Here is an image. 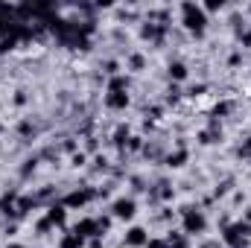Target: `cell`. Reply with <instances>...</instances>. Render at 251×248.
<instances>
[{"mask_svg":"<svg viewBox=\"0 0 251 248\" xmlns=\"http://www.w3.org/2000/svg\"><path fill=\"white\" fill-rule=\"evenodd\" d=\"M181 12H184V26H187L190 32L201 35V32H204V24H207L204 9H201V6H196V3H184V6H181Z\"/></svg>","mask_w":251,"mask_h":248,"instance_id":"cell-1","label":"cell"},{"mask_svg":"<svg viewBox=\"0 0 251 248\" xmlns=\"http://www.w3.org/2000/svg\"><path fill=\"white\" fill-rule=\"evenodd\" d=\"M249 234H251L249 222H237V225H228V228H225L222 240H225V246H231V248H243V243H246Z\"/></svg>","mask_w":251,"mask_h":248,"instance_id":"cell-2","label":"cell"},{"mask_svg":"<svg viewBox=\"0 0 251 248\" xmlns=\"http://www.w3.org/2000/svg\"><path fill=\"white\" fill-rule=\"evenodd\" d=\"M207 228V219L201 210H184V234H201Z\"/></svg>","mask_w":251,"mask_h":248,"instance_id":"cell-3","label":"cell"},{"mask_svg":"<svg viewBox=\"0 0 251 248\" xmlns=\"http://www.w3.org/2000/svg\"><path fill=\"white\" fill-rule=\"evenodd\" d=\"M111 213H114V219H131L137 213V204H134V198H117L111 204Z\"/></svg>","mask_w":251,"mask_h":248,"instance_id":"cell-4","label":"cell"},{"mask_svg":"<svg viewBox=\"0 0 251 248\" xmlns=\"http://www.w3.org/2000/svg\"><path fill=\"white\" fill-rule=\"evenodd\" d=\"M146 243H149V234H146L143 228H137V225H134V228H128V231H126V246H128V248H143Z\"/></svg>","mask_w":251,"mask_h":248,"instance_id":"cell-5","label":"cell"},{"mask_svg":"<svg viewBox=\"0 0 251 248\" xmlns=\"http://www.w3.org/2000/svg\"><path fill=\"white\" fill-rule=\"evenodd\" d=\"M73 234H79L82 240H88V237H100V225H97V219H82V222H76Z\"/></svg>","mask_w":251,"mask_h":248,"instance_id":"cell-6","label":"cell"},{"mask_svg":"<svg viewBox=\"0 0 251 248\" xmlns=\"http://www.w3.org/2000/svg\"><path fill=\"white\" fill-rule=\"evenodd\" d=\"M105 105H108V108H114V111L126 108V105H128V91H120V94H108V97H105Z\"/></svg>","mask_w":251,"mask_h":248,"instance_id":"cell-7","label":"cell"},{"mask_svg":"<svg viewBox=\"0 0 251 248\" xmlns=\"http://www.w3.org/2000/svg\"><path fill=\"white\" fill-rule=\"evenodd\" d=\"M88 201H91V193H88V190L70 193V196L64 198V204H67V207H82V204H88Z\"/></svg>","mask_w":251,"mask_h":248,"instance_id":"cell-8","label":"cell"},{"mask_svg":"<svg viewBox=\"0 0 251 248\" xmlns=\"http://www.w3.org/2000/svg\"><path fill=\"white\" fill-rule=\"evenodd\" d=\"M170 79L184 82V79H187V64H184V62H173V64H170Z\"/></svg>","mask_w":251,"mask_h":248,"instance_id":"cell-9","label":"cell"},{"mask_svg":"<svg viewBox=\"0 0 251 248\" xmlns=\"http://www.w3.org/2000/svg\"><path fill=\"white\" fill-rule=\"evenodd\" d=\"M82 246H85V240H82L79 234H73V231H70V234H64L62 243H59V248H82Z\"/></svg>","mask_w":251,"mask_h":248,"instance_id":"cell-10","label":"cell"},{"mask_svg":"<svg viewBox=\"0 0 251 248\" xmlns=\"http://www.w3.org/2000/svg\"><path fill=\"white\" fill-rule=\"evenodd\" d=\"M120 91H128V79L126 76H114L111 85H108V94H120Z\"/></svg>","mask_w":251,"mask_h":248,"instance_id":"cell-11","label":"cell"},{"mask_svg":"<svg viewBox=\"0 0 251 248\" xmlns=\"http://www.w3.org/2000/svg\"><path fill=\"white\" fill-rule=\"evenodd\" d=\"M47 222L50 225H64V207H50L47 210Z\"/></svg>","mask_w":251,"mask_h":248,"instance_id":"cell-12","label":"cell"},{"mask_svg":"<svg viewBox=\"0 0 251 248\" xmlns=\"http://www.w3.org/2000/svg\"><path fill=\"white\" fill-rule=\"evenodd\" d=\"M184 161H187V152H184V149H181V152H176V155H170V158H167V164H170V167H184Z\"/></svg>","mask_w":251,"mask_h":248,"instance_id":"cell-13","label":"cell"},{"mask_svg":"<svg viewBox=\"0 0 251 248\" xmlns=\"http://www.w3.org/2000/svg\"><path fill=\"white\" fill-rule=\"evenodd\" d=\"M146 248H167V243H161V240H149Z\"/></svg>","mask_w":251,"mask_h":248,"instance_id":"cell-14","label":"cell"},{"mask_svg":"<svg viewBox=\"0 0 251 248\" xmlns=\"http://www.w3.org/2000/svg\"><path fill=\"white\" fill-rule=\"evenodd\" d=\"M123 137H128V128H117V143H123Z\"/></svg>","mask_w":251,"mask_h":248,"instance_id":"cell-15","label":"cell"},{"mask_svg":"<svg viewBox=\"0 0 251 248\" xmlns=\"http://www.w3.org/2000/svg\"><path fill=\"white\" fill-rule=\"evenodd\" d=\"M131 67H134V70H140V67H143V59H140V56H134V59H131Z\"/></svg>","mask_w":251,"mask_h":248,"instance_id":"cell-16","label":"cell"},{"mask_svg":"<svg viewBox=\"0 0 251 248\" xmlns=\"http://www.w3.org/2000/svg\"><path fill=\"white\" fill-rule=\"evenodd\" d=\"M6 248H26V246H18V243H12V246H6Z\"/></svg>","mask_w":251,"mask_h":248,"instance_id":"cell-17","label":"cell"},{"mask_svg":"<svg viewBox=\"0 0 251 248\" xmlns=\"http://www.w3.org/2000/svg\"><path fill=\"white\" fill-rule=\"evenodd\" d=\"M246 219H249V222H251V207H249V213H246Z\"/></svg>","mask_w":251,"mask_h":248,"instance_id":"cell-18","label":"cell"}]
</instances>
